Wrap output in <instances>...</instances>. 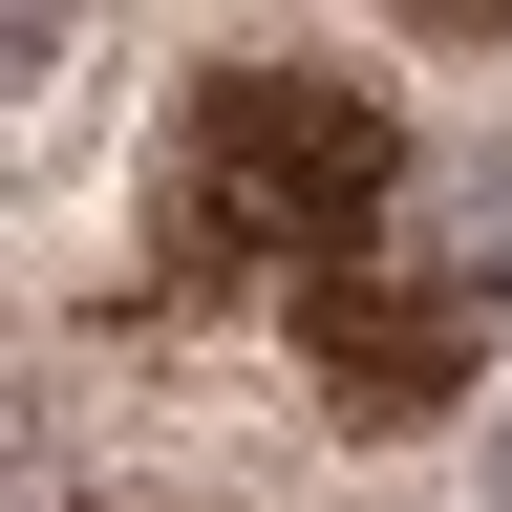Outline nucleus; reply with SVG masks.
<instances>
[{"mask_svg": "<svg viewBox=\"0 0 512 512\" xmlns=\"http://www.w3.org/2000/svg\"><path fill=\"white\" fill-rule=\"evenodd\" d=\"M384 192H406V128L363 86H320V64H235L214 107H192V235L214 256H363Z\"/></svg>", "mask_w": 512, "mask_h": 512, "instance_id": "nucleus-1", "label": "nucleus"}, {"mask_svg": "<svg viewBox=\"0 0 512 512\" xmlns=\"http://www.w3.org/2000/svg\"><path fill=\"white\" fill-rule=\"evenodd\" d=\"M406 22H512V0H406Z\"/></svg>", "mask_w": 512, "mask_h": 512, "instance_id": "nucleus-4", "label": "nucleus"}, {"mask_svg": "<svg viewBox=\"0 0 512 512\" xmlns=\"http://www.w3.org/2000/svg\"><path fill=\"white\" fill-rule=\"evenodd\" d=\"M43 43H64V0H0V86H22V64H43Z\"/></svg>", "mask_w": 512, "mask_h": 512, "instance_id": "nucleus-3", "label": "nucleus"}, {"mask_svg": "<svg viewBox=\"0 0 512 512\" xmlns=\"http://www.w3.org/2000/svg\"><path fill=\"white\" fill-rule=\"evenodd\" d=\"M491 299H512V256H320L299 278V363H320V406L342 427H427L448 384L491 363Z\"/></svg>", "mask_w": 512, "mask_h": 512, "instance_id": "nucleus-2", "label": "nucleus"}]
</instances>
